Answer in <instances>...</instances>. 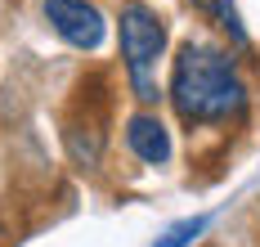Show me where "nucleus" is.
Listing matches in <instances>:
<instances>
[{
    "mask_svg": "<svg viewBox=\"0 0 260 247\" xmlns=\"http://www.w3.org/2000/svg\"><path fill=\"white\" fill-rule=\"evenodd\" d=\"M166 99L188 131L238 126L251 112V85L242 77V63L234 50L202 41V36H188L171 58Z\"/></svg>",
    "mask_w": 260,
    "mask_h": 247,
    "instance_id": "1",
    "label": "nucleus"
},
{
    "mask_svg": "<svg viewBox=\"0 0 260 247\" xmlns=\"http://www.w3.org/2000/svg\"><path fill=\"white\" fill-rule=\"evenodd\" d=\"M117 45H121V68H126L130 95L153 108L166 99L161 85V58H166V18L157 14L148 0H126L117 14Z\"/></svg>",
    "mask_w": 260,
    "mask_h": 247,
    "instance_id": "2",
    "label": "nucleus"
},
{
    "mask_svg": "<svg viewBox=\"0 0 260 247\" xmlns=\"http://www.w3.org/2000/svg\"><path fill=\"white\" fill-rule=\"evenodd\" d=\"M108 126H112V95L104 77H90L77 85V99L63 117V144L72 153V162L85 171H99L108 148Z\"/></svg>",
    "mask_w": 260,
    "mask_h": 247,
    "instance_id": "3",
    "label": "nucleus"
},
{
    "mask_svg": "<svg viewBox=\"0 0 260 247\" xmlns=\"http://www.w3.org/2000/svg\"><path fill=\"white\" fill-rule=\"evenodd\" d=\"M45 23H50L72 50H99L104 45V14L94 0H45Z\"/></svg>",
    "mask_w": 260,
    "mask_h": 247,
    "instance_id": "4",
    "label": "nucleus"
},
{
    "mask_svg": "<svg viewBox=\"0 0 260 247\" xmlns=\"http://www.w3.org/2000/svg\"><path fill=\"white\" fill-rule=\"evenodd\" d=\"M126 148L144 166H166L171 162V126L148 108L130 112L126 117Z\"/></svg>",
    "mask_w": 260,
    "mask_h": 247,
    "instance_id": "5",
    "label": "nucleus"
},
{
    "mask_svg": "<svg viewBox=\"0 0 260 247\" xmlns=\"http://www.w3.org/2000/svg\"><path fill=\"white\" fill-rule=\"evenodd\" d=\"M184 5L193 14H202L215 32H224L234 50H247V27H242V14H238L234 0H184Z\"/></svg>",
    "mask_w": 260,
    "mask_h": 247,
    "instance_id": "6",
    "label": "nucleus"
},
{
    "mask_svg": "<svg viewBox=\"0 0 260 247\" xmlns=\"http://www.w3.org/2000/svg\"><path fill=\"white\" fill-rule=\"evenodd\" d=\"M202 234H207V216H188V220H180V225H171L153 247H193Z\"/></svg>",
    "mask_w": 260,
    "mask_h": 247,
    "instance_id": "7",
    "label": "nucleus"
}]
</instances>
